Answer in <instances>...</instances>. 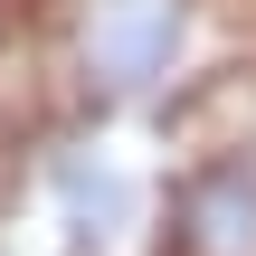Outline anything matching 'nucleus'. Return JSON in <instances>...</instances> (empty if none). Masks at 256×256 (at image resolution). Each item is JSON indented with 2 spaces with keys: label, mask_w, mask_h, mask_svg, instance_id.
<instances>
[{
  "label": "nucleus",
  "mask_w": 256,
  "mask_h": 256,
  "mask_svg": "<svg viewBox=\"0 0 256 256\" xmlns=\"http://www.w3.org/2000/svg\"><path fill=\"white\" fill-rule=\"evenodd\" d=\"M171 171L133 133V114H95L48 142L0 218V256H162Z\"/></svg>",
  "instance_id": "nucleus-1"
},
{
  "label": "nucleus",
  "mask_w": 256,
  "mask_h": 256,
  "mask_svg": "<svg viewBox=\"0 0 256 256\" xmlns=\"http://www.w3.org/2000/svg\"><path fill=\"white\" fill-rule=\"evenodd\" d=\"M228 57V0H48V66L86 114H152Z\"/></svg>",
  "instance_id": "nucleus-2"
},
{
  "label": "nucleus",
  "mask_w": 256,
  "mask_h": 256,
  "mask_svg": "<svg viewBox=\"0 0 256 256\" xmlns=\"http://www.w3.org/2000/svg\"><path fill=\"white\" fill-rule=\"evenodd\" d=\"M162 256H256V171L247 162H209L200 180L171 190Z\"/></svg>",
  "instance_id": "nucleus-3"
}]
</instances>
